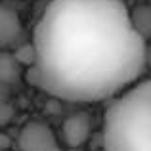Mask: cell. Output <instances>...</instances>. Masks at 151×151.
<instances>
[{"mask_svg": "<svg viewBox=\"0 0 151 151\" xmlns=\"http://www.w3.org/2000/svg\"><path fill=\"white\" fill-rule=\"evenodd\" d=\"M33 46L37 84L65 101L113 100L147 61L145 37L122 0H52Z\"/></svg>", "mask_w": 151, "mask_h": 151, "instance_id": "1", "label": "cell"}, {"mask_svg": "<svg viewBox=\"0 0 151 151\" xmlns=\"http://www.w3.org/2000/svg\"><path fill=\"white\" fill-rule=\"evenodd\" d=\"M105 151H151V78L109 101L103 115Z\"/></svg>", "mask_w": 151, "mask_h": 151, "instance_id": "2", "label": "cell"}, {"mask_svg": "<svg viewBox=\"0 0 151 151\" xmlns=\"http://www.w3.org/2000/svg\"><path fill=\"white\" fill-rule=\"evenodd\" d=\"M19 151H61L55 132L42 121H29L17 138Z\"/></svg>", "mask_w": 151, "mask_h": 151, "instance_id": "3", "label": "cell"}, {"mask_svg": "<svg viewBox=\"0 0 151 151\" xmlns=\"http://www.w3.org/2000/svg\"><path fill=\"white\" fill-rule=\"evenodd\" d=\"M90 132H92V119L84 111L69 115L63 121V126H61L63 144L71 149H77L81 145H84L86 140L90 138Z\"/></svg>", "mask_w": 151, "mask_h": 151, "instance_id": "4", "label": "cell"}, {"mask_svg": "<svg viewBox=\"0 0 151 151\" xmlns=\"http://www.w3.org/2000/svg\"><path fill=\"white\" fill-rule=\"evenodd\" d=\"M21 19L15 10L8 6H2L0 10V44L2 48H8L12 42H15L21 37Z\"/></svg>", "mask_w": 151, "mask_h": 151, "instance_id": "5", "label": "cell"}, {"mask_svg": "<svg viewBox=\"0 0 151 151\" xmlns=\"http://www.w3.org/2000/svg\"><path fill=\"white\" fill-rule=\"evenodd\" d=\"M21 77V61L15 58V54L4 52L0 55V81L4 84H15Z\"/></svg>", "mask_w": 151, "mask_h": 151, "instance_id": "6", "label": "cell"}, {"mask_svg": "<svg viewBox=\"0 0 151 151\" xmlns=\"http://www.w3.org/2000/svg\"><path fill=\"white\" fill-rule=\"evenodd\" d=\"M132 17H134V23H136L138 31L145 37V33L151 31V10L149 8H140L136 12V15H132Z\"/></svg>", "mask_w": 151, "mask_h": 151, "instance_id": "7", "label": "cell"}]
</instances>
